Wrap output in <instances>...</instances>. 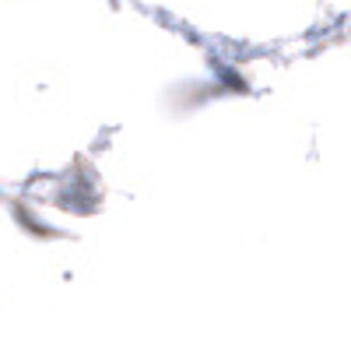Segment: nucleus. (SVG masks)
Wrapping results in <instances>:
<instances>
[]
</instances>
